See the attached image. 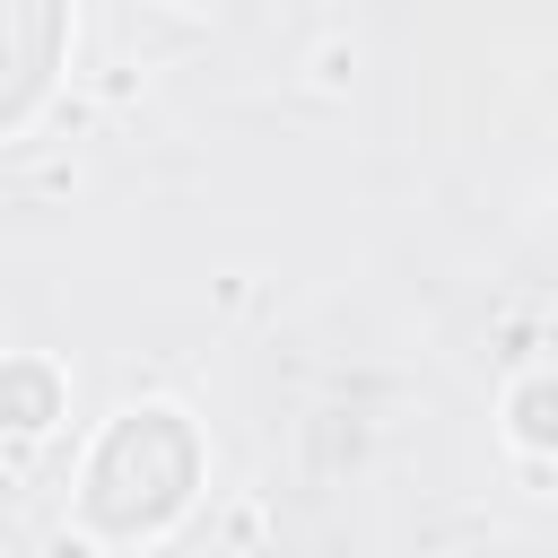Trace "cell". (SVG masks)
<instances>
[{
    "label": "cell",
    "mask_w": 558,
    "mask_h": 558,
    "mask_svg": "<svg viewBox=\"0 0 558 558\" xmlns=\"http://www.w3.org/2000/svg\"><path fill=\"white\" fill-rule=\"evenodd\" d=\"M192 480H201L192 427H183L174 410H131V418L96 445V462H87V514H96L105 532H157L166 514H183Z\"/></svg>",
    "instance_id": "obj_1"
},
{
    "label": "cell",
    "mask_w": 558,
    "mask_h": 558,
    "mask_svg": "<svg viewBox=\"0 0 558 558\" xmlns=\"http://www.w3.org/2000/svg\"><path fill=\"white\" fill-rule=\"evenodd\" d=\"M70 44V0H0V140L44 105Z\"/></svg>",
    "instance_id": "obj_2"
}]
</instances>
